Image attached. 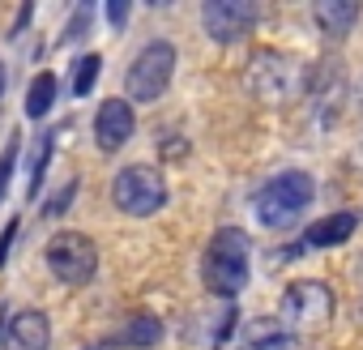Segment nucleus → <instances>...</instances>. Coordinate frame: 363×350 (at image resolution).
I'll list each match as a JSON object with an SVG mask.
<instances>
[{
  "label": "nucleus",
  "instance_id": "8",
  "mask_svg": "<svg viewBox=\"0 0 363 350\" xmlns=\"http://www.w3.org/2000/svg\"><path fill=\"white\" fill-rule=\"evenodd\" d=\"M201 26L214 43H240L257 26V5L252 0H206L201 5Z\"/></svg>",
  "mask_w": 363,
  "mask_h": 350
},
{
  "label": "nucleus",
  "instance_id": "3",
  "mask_svg": "<svg viewBox=\"0 0 363 350\" xmlns=\"http://www.w3.org/2000/svg\"><path fill=\"white\" fill-rule=\"evenodd\" d=\"M312 193H316V184L308 171H278L274 180L261 184L252 210H257L265 231H286L303 218V210L312 205Z\"/></svg>",
  "mask_w": 363,
  "mask_h": 350
},
{
  "label": "nucleus",
  "instance_id": "15",
  "mask_svg": "<svg viewBox=\"0 0 363 350\" xmlns=\"http://www.w3.org/2000/svg\"><path fill=\"white\" fill-rule=\"evenodd\" d=\"M52 103H56V77L52 73H39L30 81V90H26V115L30 120H43L52 111Z\"/></svg>",
  "mask_w": 363,
  "mask_h": 350
},
{
  "label": "nucleus",
  "instance_id": "4",
  "mask_svg": "<svg viewBox=\"0 0 363 350\" xmlns=\"http://www.w3.org/2000/svg\"><path fill=\"white\" fill-rule=\"evenodd\" d=\"M111 201L128 214V218H150L167 205V180L162 171L150 166V162H133L116 175L111 184Z\"/></svg>",
  "mask_w": 363,
  "mask_h": 350
},
{
  "label": "nucleus",
  "instance_id": "13",
  "mask_svg": "<svg viewBox=\"0 0 363 350\" xmlns=\"http://www.w3.org/2000/svg\"><path fill=\"white\" fill-rule=\"evenodd\" d=\"M350 235H354V214H329L308 227L303 248H333V244H346Z\"/></svg>",
  "mask_w": 363,
  "mask_h": 350
},
{
  "label": "nucleus",
  "instance_id": "12",
  "mask_svg": "<svg viewBox=\"0 0 363 350\" xmlns=\"http://www.w3.org/2000/svg\"><path fill=\"white\" fill-rule=\"evenodd\" d=\"M312 18H316V26H320L329 39H342V35H350V26L359 22V5H354V0H316V5H312Z\"/></svg>",
  "mask_w": 363,
  "mask_h": 350
},
{
  "label": "nucleus",
  "instance_id": "19",
  "mask_svg": "<svg viewBox=\"0 0 363 350\" xmlns=\"http://www.w3.org/2000/svg\"><path fill=\"white\" fill-rule=\"evenodd\" d=\"M90 18H94V9H90V5H82V9L73 13V22L65 26V43H77V39H86V26H90Z\"/></svg>",
  "mask_w": 363,
  "mask_h": 350
},
{
  "label": "nucleus",
  "instance_id": "6",
  "mask_svg": "<svg viewBox=\"0 0 363 350\" xmlns=\"http://www.w3.org/2000/svg\"><path fill=\"white\" fill-rule=\"evenodd\" d=\"M171 73H175V47L154 39L150 47H141V56L133 60L128 77H124V90L133 103H158L171 86Z\"/></svg>",
  "mask_w": 363,
  "mask_h": 350
},
{
  "label": "nucleus",
  "instance_id": "9",
  "mask_svg": "<svg viewBox=\"0 0 363 350\" xmlns=\"http://www.w3.org/2000/svg\"><path fill=\"white\" fill-rule=\"evenodd\" d=\"M128 137H133V103L103 98V107L94 115V141H99V149L103 154H116V149L128 145Z\"/></svg>",
  "mask_w": 363,
  "mask_h": 350
},
{
  "label": "nucleus",
  "instance_id": "18",
  "mask_svg": "<svg viewBox=\"0 0 363 350\" xmlns=\"http://www.w3.org/2000/svg\"><path fill=\"white\" fill-rule=\"evenodd\" d=\"M13 166H18V137L5 145V154H0V201L9 197V180H13Z\"/></svg>",
  "mask_w": 363,
  "mask_h": 350
},
{
  "label": "nucleus",
  "instance_id": "7",
  "mask_svg": "<svg viewBox=\"0 0 363 350\" xmlns=\"http://www.w3.org/2000/svg\"><path fill=\"white\" fill-rule=\"evenodd\" d=\"M48 269H52L65 286H86V282L94 278V269H99V248H94V239L82 235V231H60V235H52V244H48Z\"/></svg>",
  "mask_w": 363,
  "mask_h": 350
},
{
  "label": "nucleus",
  "instance_id": "11",
  "mask_svg": "<svg viewBox=\"0 0 363 350\" xmlns=\"http://www.w3.org/2000/svg\"><path fill=\"white\" fill-rule=\"evenodd\" d=\"M240 350H299V341L282 320H248L240 333Z\"/></svg>",
  "mask_w": 363,
  "mask_h": 350
},
{
  "label": "nucleus",
  "instance_id": "16",
  "mask_svg": "<svg viewBox=\"0 0 363 350\" xmlns=\"http://www.w3.org/2000/svg\"><path fill=\"white\" fill-rule=\"evenodd\" d=\"M60 132H43L39 141H35V154H30V171H26V197L35 201V193L43 188V175H48V158H52V141H56Z\"/></svg>",
  "mask_w": 363,
  "mask_h": 350
},
{
  "label": "nucleus",
  "instance_id": "22",
  "mask_svg": "<svg viewBox=\"0 0 363 350\" xmlns=\"http://www.w3.org/2000/svg\"><path fill=\"white\" fill-rule=\"evenodd\" d=\"M107 18H111V26H120V22L128 18V0H111V5H107Z\"/></svg>",
  "mask_w": 363,
  "mask_h": 350
},
{
  "label": "nucleus",
  "instance_id": "23",
  "mask_svg": "<svg viewBox=\"0 0 363 350\" xmlns=\"http://www.w3.org/2000/svg\"><path fill=\"white\" fill-rule=\"evenodd\" d=\"M0 98H5V69H0Z\"/></svg>",
  "mask_w": 363,
  "mask_h": 350
},
{
  "label": "nucleus",
  "instance_id": "2",
  "mask_svg": "<svg viewBox=\"0 0 363 350\" xmlns=\"http://www.w3.org/2000/svg\"><path fill=\"white\" fill-rule=\"evenodd\" d=\"M201 282L218 299H235L248 286V235L240 227L214 231V239L206 248V261H201Z\"/></svg>",
  "mask_w": 363,
  "mask_h": 350
},
{
  "label": "nucleus",
  "instance_id": "20",
  "mask_svg": "<svg viewBox=\"0 0 363 350\" xmlns=\"http://www.w3.org/2000/svg\"><path fill=\"white\" fill-rule=\"evenodd\" d=\"M73 193H77V184L69 180V184H65V188H60V193H56V197L48 201V210H43V214H48V218H56V214H65V210H69V201H73Z\"/></svg>",
  "mask_w": 363,
  "mask_h": 350
},
{
  "label": "nucleus",
  "instance_id": "14",
  "mask_svg": "<svg viewBox=\"0 0 363 350\" xmlns=\"http://www.w3.org/2000/svg\"><path fill=\"white\" fill-rule=\"evenodd\" d=\"M162 341V324L154 320V316H137V320H128L120 333H111L103 346H124V350H150V346H158Z\"/></svg>",
  "mask_w": 363,
  "mask_h": 350
},
{
  "label": "nucleus",
  "instance_id": "5",
  "mask_svg": "<svg viewBox=\"0 0 363 350\" xmlns=\"http://www.w3.org/2000/svg\"><path fill=\"white\" fill-rule=\"evenodd\" d=\"M278 316H282V324H286V329L312 333V329H320V324H329V320H333V290H329L325 282H312V278L291 282V286L282 290Z\"/></svg>",
  "mask_w": 363,
  "mask_h": 350
},
{
  "label": "nucleus",
  "instance_id": "21",
  "mask_svg": "<svg viewBox=\"0 0 363 350\" xmlns=\"http://www.w3.org/2000/svg\"><path fill=\"white\" fill-rule=\"evenodd\" d=\"M13 235H18V218L5 227V235H0V269H5V261H9V244H13Z\"/></svg>",
  "mask_w": 363,
  "mask_h": 350
},
{
  "label": "nucleus",
  "instance_id": "17",
  "mask_svg": "<svg viewBox=\"0 0 363 350\" xmlns=\"http://www.w3.org/2000/svg\"><path fill=\"white\" fill-rule=\"evenodd\" d=\"M99 69H103V56H99V52H90V56H82V60L73 64V94H77V98H86V94L94 90Z\"/></svg>",
  "mask_w": 363,
  "mask_h": 350
},
{
  "label": "nucleus",
  "instance_id": "10",
  "mask_svg": "<svg viewBox=\"0 0 363 350\" xmlns=\"http://www.w3.org/2000/svg\"><path fill=\"white\" fill-rule=\"evenodd\" d=\"M0 350H52V324L43 312H18L5 324Z\"/></svg>",
  "mask_w": 363,
  "mask_h": 350
},
{
  "label": "nucleus",
  "instance_id": "1",
  "mask_svg": "<svg viewBox=\"0 0 363 350\" xmlns=\"http://www.w3.org/2000/svg\"><path fill=\"white\" fill-rule=\"evenodd\" d=\"M244 86L257 103L265 107H282V103H295L312 90V69L286 52H257L248 60V73H244Z\"/></svg>",
  "mask_w": 363,
  "mask_h": 350
}]
</instances>
